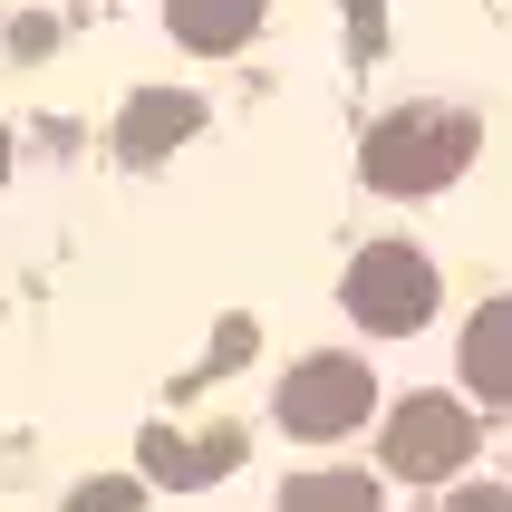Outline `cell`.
<instances>
[{
	"label": "cell",
	"mask_w": 512,
	"mask_h": 512,
	"mask_svg": "<svg viewBox=\"0 0 512 512\" xmlns=\"http://www.w3.org/2000/svg\"><path fill=\"white\" fill-rule=\"evenodd\" d=\"M474 165V116L455 107H406L368 136V184L377 194H435Z\"/></svg>",
	"instance_id": "cell-1"
},
{
	"label": "cell",
	"mask_w": 512,
	"mask_h": 512,
	"mask_svg": "<svg viewBox=\"0 0 512 512\" xmlns=\"http://www.w3.org/2000/svg\"><path fill=\"white\" fill-rule=\"evenodd\" d=\"M348 319H368L377 339H416L435 319V261L416 242H368L348 271Z\"/></svg>",
	"instance_id": "cell-2"
},
{
	"label": "cell",
	"mask_w": 512,
	"mask_h": 512,
	"mask_svg": "<svg viewBox=\"0 0 512 512\" xmlns=\"http://www.w3.org/2000/svg\"><path fill=\"white\" fill-rule=\"evenodd\" d=\"M368 368H358V358H300V368H290V387H281V426L290 435H348V426H368Z\"/></svg>",
	"instance_id": "cell-3"
},
{
	"label": "cell",
	"mask_w": 512,
	"mask_h": 512,
	"mask_svg": "<svg viewBox=\"0 0 512 512\" xmlns=\"http://www.w3.org/2000/svg\"><path fill=\"white\" fill-rule=\"evenodd\" d=\"M464 455H474V416H464L455 397H406L397 406V426H387V474L426 484V474H455Z\"/></svg>",
	"instance_id": "cell-4"
},
{
	"label": "cell",
	"mask_w": 512,
	"mask_h": 512,
	"mask_svg": "<svg viewBox=\"0 0 512 512\" xmlns=\"http://www.w3.org/2000/svg\"><path fill=\"white\" fill-rule=\"evenodd\" d=\"M194 126H203L194 97H174V87H145L136 107H126V126H116V155H126V165H155V155H165V145H184Z\"/></svg>",
	"instance_id": "cell-5"
},
{
	"label": "cell",
	"mask_w": 512,
	"mask_h": 512,
	"mask_svg": "<svg viewBox=\"0 0 512 512\" xmlns=\"http://www.w3.org/2000/svg\"><path fill=\"white\" fill-rule=\"evenodd\" d=\"M464 387L493 406H512V300H484L464 329Z\"/></svg>",
	"instance_id": "cell-6"
},
{
	"label": "cell",
	"mask_w": 512,
	"mask_h": 512,
	"mask_svg": "<svg viewBox=\"0 0 512 512\" xmlns=\"http://www.w3.org/2000/svg\"><path fill=\"white\" fill-rule=\"evenodd\" d=\"M165 20H174L184 49L223 58V49H242V39L261 29V0H165Z\"/></svg>",
	"instance_id": "cell-7"
},
{
	"label": "cell",
	"mask_w": 512,
	"mask_h": 512,
	"mask_svg": "<svg viewBox=\"0 0 512 512\" xmlns=\"http://www.w3.org/2000/svg\"><path fill=\"white\" fill-rule=\"evenodd\" d=\"M232 455H242V435H203V445H194V435H165V426H155V435H145V474H165V484H213V474H232Z\"/></svg>",
	"instance_id": "cell-8"
},
{
	"label": "cell",
	"mask_w": 512,
	"mask_h": 512,
	"mask_svg": "<svg viewBox=\"0 0 512 512\" xmlns=\"http://www.w3.org/2000/svg\"><path fill=\"white\" fill-rule=\"evenodd\" d=\"M281 512H377V484L368 474H290Z\"/></svg>",
	"instance_id": "cell-9"
},
{
	"label": "cell",
	"mask_w": 512,
	"mask_h": 512,
	"mask_svg": "<svg viewBox=\"0 0 512 512\" xmlns=\"http://www.w3.org/2000/svg\"><path fill=\"white\" fill-rule=\"evenodd\" d=\"M68 512H136V484H97V493H78Z\"/></svg>",
	"instance_id": "cell-10"
},
{
	"label": "cell",
	"mask_w": 512,
	"mask_h": 512,
	"mask_svg": "<svg viewBox=\"0 0 512 512\" xmlns=\"http://www.w3.org/2000/svg\"><path fill=\"white\" fill-rule=\"evenodd\" d=\"M455 512H512V493H503V484H484V493H455Z\"/></svg>",
	"instance_id": "cell-11"
},
{
	"label": "cell",
	"mask_w": 512,
	"mask_h": 512,
	"mask_svg": "<svg viewBox=\"0 0 512 512\" xmlns=\"http://www.w3.org/2000/svg\"><path fill=\"white\" fill-rule=\"evenodd\" d=\"M0 174H10V136H0Z\"/></svg>",
	"instance_id": "cell-12"
}]
</instances>
